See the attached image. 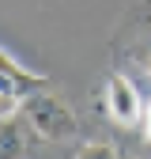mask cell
<instances>
[{"instance_id":"obj_1","label":"cell","mask_w":151,"mask_h":159,"mask_svg":"<svg viewBox=\"0 0 151 159\" xmlns=\"http://www.w3.org/2000/svg\"><path fill=\"white\" fill-rule=\"evenodd\" d=\"M19 114L27 117V125L42 136V140H53V144L76 140V133H80L76 110L64 102L61 95H53V91H38V95H30Z\"/></svg>"},{"instance_id":"obj_2","label":"cell","mask_w":151,"mask_h":159,"mask_svg":"<svg viewBox=\"0 0 151 159\" xmlns=\"http://www.w3.org/2000/svg\"><path fill=\"white\" fill-rule=\"evenodd\" d=\"M102 114L110 117L113 125H121V129H132L136 121H144V98H140V91H136V84H132L128 76H121V72H113V76H106L102 80Z\"/></svg>"},{"instance_id":"obj_3","label":"cell","mask_w":151,"mask_h":159,"mask_svg":"<svg viewBox=\"0 0 151 159\" xmlns=\"http://www.w3.org/2000/svg\"><path fill=\"white\" fill-rule=\"evenodd\" d=\"M0 80H8V84L23 87L27 95H38V91H45V87H49V76H45V72L27 68L23 61H15V57H11L4 46H0Z\"/></svg>"},{"instance_id":"obj_4","label":"cell","mask_w":151,"mask_h":159,"mask_svg":"<svg viewBox=\"0 0 151 159\" xmlns=\"http://www.w3.org/2000/svg\"><path fill=\"white\" fill-rule=\"evenodd\" d=\"M23 125L15 121V114L11 117H0V159H23Z\"/></svg>"},{"instance_id":"obj_5","label":"cell","mask_w":151,"mask_h":159,"mask_svg":"<svg viewBox=\"0 0 151 159\" xmlns=\"http://www.w3.org/2000/svg\"><path fill=\"white\" fill-rule=\"evenodd\" d=\"M76 159H125L117 148H110V144H98V140H94V144H83L80 152H76Z\"/></svg>"},{"instance_id":"obj_6","label":"cell","mask_w":151,"mask_h":159,"mask_svg":"<svg viewBox=\"0 0 151 159\" xmlns=\"http://www.w3.org/2000/svg\"><path fill=\"white\" fill-rule=\"evenodd\" d=\"M144 140L151 148V98H147V106H144Z\"/></svg>"},{"instance_id":"obj_7","label":"cell","mask_w":151,"mask_h":159,"mask_svg":"<svg viewBox=\"0 0 151 159\" xmlns=\"http://www.w3.org/2000/svg\"><path fill=\"white\" fill-rule=\"evenodd\" d=\"M144 72L151 76V46H147V53H144Z\"/></svg>"},{"instance_id":"obj_8","label":"cell","mask_w":151,"mask_h":159,"mask_svg":"<svg viewBox=\"0 0 151 159\" xmlns=\"http://www.w3.org/2000/svg\"><path fill=\"white\" fill-rule=\"evenodd\" d=\"M125 159H132V155H125Z\"/></svg>"}]
</instances>
